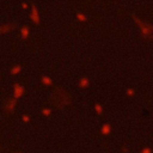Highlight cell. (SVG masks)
I'll use <instances>...</instances> for the list:
<instances>
[{
  "label": "cell",
  "instance_id": "obj_1",
  "mask_svg": "<svg viewBox=\"0 0 153 153\" xmlns=\"http://www.w3.org/2000/svg\"><path fill=\"white\" fill-rule=\"evenodd\" d=\"M54 102L57 104V105H66L68 103V98L67 96L65 94V92L62 91H56L54 93Z\"/></svg>",
  "mask_w": 153,
  "mask_h": 153
}]
</instances>
